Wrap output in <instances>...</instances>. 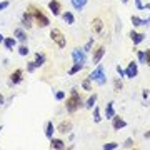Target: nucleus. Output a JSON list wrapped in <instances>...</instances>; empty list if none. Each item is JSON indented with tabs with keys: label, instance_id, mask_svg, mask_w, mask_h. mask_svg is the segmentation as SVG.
Returning a JSON list of instances; mask_svg holds the SVG:
<instances>
[{
	"label": "nucleus",
	"instance_id": "1",
	"mask_svg": "<svg viewBox=\"0 0 150 150\" xmlns=\"http://www.w3.org/2000/svg\"><path fill=\"white\" fill-rule=\"evenodd\" d=\"M65 98H67V100H65V108H67L69 113H75L82 105H83V100H82L80 93H79V90H77L75 87L70 90V95L65 97Z\"/></svg>",
	"mask_w": 150,
	"mask_h": 150
},
{
	"label": "nucleus",
	"instance_id": "2",
	"mask_svg": "<svg viewBox=\"0 0 150 150\" xmlns=\"http://www.w3.org/2000/svg\"><path fill=\"white\" fill-rule=\"evenodd\" d=\"M28 10H30V13H32V17H33V22L37 23L40 28H47L48 25H50V20H48V17L43 13L38 7H35V5H28Z\"/></svg>",
	"mask_w": 150,
	"mask_h": 150
},
{
	"label": "nucleus",
	"instance_id": "3",
	"mask_svg": "<svg viewBox=\"0 0 150 150\" xmlns=\"http://www.w3.org/2000/svg\"><path fill=\"white\" fill-rule=\"evenodd\" d=\"M90 79L92 82H95L97 85H105L107 83V77H105V70H103V65L102 64H97V67L93 69V72H90V75L87 77Z\"/></svg>",
	"mask_w": 150,
	"mask_h": 150
},
{
	"label": "nucleus",
	"instance_id": "4",
	"mask_svg": "<svg viewBox=\"0 0 150 150\" xmlns=\"http://www.w3.org/2000/svg\"><path fill=\"white\" fill-rule=\"evenodd\" d=\"M50 40H52L59 48H65V45H67V38H65L64 32H62L60 28H52V30H50Z\"/></svg>",
	"mask_w": 150,
	"mask_h": 150
},
{
	"label": "nucleus",
	"instance_id": "5",
	"mask_svg": "<svg viewBox=\"0 0 150 150\" xmlns=\"http://www.w3.org/2000/svg\"><path fill=\"white\" fill-rule=\"evenodd\" d=\"M33 17H32V13H30V10H25L23 13H22V18H20V27L22 28H25V30H30V28L33 27Z\"/></svg>",
	"mask_w": 150,
	"mask_h": 150
},
{
	"label": "nucleus",
	"instance_id": "6",
	"mask_svg": "<svg viewBox=\"0 0 150 150\" xmlns=\"http://www.w3.org/2000/svg\"><path fill=\"white\" fill-rule=\"evenodd\" d=\"M105 47L103 45H98V47H95L93 48V52H92V64H100L102 62V59H103V55H105Z\"/></svg>",
	"mask_w": 150,
	"mask_h": 150
},
{
	"label": "nucleus",
	"instance_id": "7",
	"mask_svg": "<svg viewBox=\"0 0 150 150\" xmlns=\"http://www.w3.org/2000/svg\"><path fill=\"white\" fill-rule=\"evenodd\" d=\"M22 80H23V70H22V69H17V70H13V72L10 74L8 85H10V87L18 85V83H22Z\"/></svg>",
	"mask_w": 150,
	"mask_h": 150
},
{
	"label": "nucleus",
	"instance_id": "8",
	"mask_svg": "<svg viewBox=\"0 0 150 150\" xmlns=\"http://www.w3.org/2000/svg\"><path fill=\"white\" fill-rule=\"evenodd\" d=\"M72 60L75 64H87V54L83 52V48H75L72 50Z\"/></svg>",
	"mask_w": 150,
	"mask_h": 150
},
{
	"label": "nucleus",
	"instance_id": "9",
	"mask_svg": "<svg viewBox=\"0 0 150 150\" xmlns=\"http://www.w3.org/2000/svg\"><path fill=\"white\" fill-rule=\"evenodd\" d=\"M139 75V62H129L127 69H125V79H135Z\"/></svg>",
	"mask_w": 150,
	"mask_h": 150
},
{
	"label": "nucleus",
	"instance_id": "10",
	"mask_svg": "<svg viewBox=\"0 0 150 150\" xmlns=\"http://www.w3.org/2000/svg\"><path fill=\"white\" fill-rule=\"evenodd\" d=\"M125 127H127V120L115 113V115L112 117V129L115 130V132H120V130L125 129Z\"/></svg>",
	"mask_w": 150,
	"mask_h": 150
},
{
	"label": "nucleus",
	"instance_id": "11",
	"mask_svg": "<svg viewBox=\"0 0 150 150\" xmlns=\"http://www.w3.org/2000/svg\"><path fill=\"white\" fill-rule=\"evenodd\" d=\"M72 129H74V125H72V122L70 120H62V122L57 125V129H55V132H59V134H62V135H67V134H70L72 132Z\"/></svg>",
	"mask_w": 150,
	"mask_h": 150
},
{
	"label": "nucleus",
	"instance_id": "12",
	"mask_svg": "<svg viewBox=\"0 0 150 150\" xmlns=\"http://www.w3.org/2000/svg\"><path fill=\"white\" fill-rule=\"evenodd\" d=\"M13 37L17 38V42L20 43H27L28 42V37H27V30L22 27H17L15 30H13Z\"/></svg>",
	"mask_w": 150,
	"mask_h": 150
},
{
	"label": "nucleus",
	"instance_id": "13",
	"mask_svg": "<svg viewBox=\"0 0 150 150\" xmlns=\"http://www.w3.org/2000/svg\"><path fill=\"white\" fill-rule=\"evenodd\" d=\"M90 30H92V33H95V35H98V33H102V30H103V20L102 18H93V20L90 22Z\"/></svg>",
	"mask_w": 150,
	"mask_h": 150
},
{
	"label": "nucleus",
	"instance_id": "14",
	"mask_svg": "<svg viewBox=\"0 0 150 150\" xmlns=\"http://www.w3.org/2000/svg\"><path fill=\"white\" fill-rule=\"evenodd\" d=\"M48 10L54 17H59L62 13V4H60L59 0H50L48 2Z\"/></svg>",
	"mask_w": 150,
	"mask_h": 150
},
{
	"label": "nucleus",
	"instance_id": "15",
	"mask_svg": "<svg viewBox=\"0 0 150 150\" xmlns=\"http://www.w3.org/2000/svg\"><path fill=\"white\" fill-rule=\"evenodd\" d=\"M129 37H130V40L134 42V45H140V43L145 40V33L137 32L135 28H132V30H130V33H129Z\"/></svg>",
	"mask_w": 150,
	"mask_h": 150
},
{
	"label": "nucleus",
	"instance_id": "16",
	"mask_svg": "<svg viewBox=\"0 0 150 150\" xmlns=\"http://www.w3.org/2000/svg\"><path fill=\"white\" fill-rule=\"evenodd\" d=\"M48 147H50L52 150H64V149H67V144H65L62 139H55V137H52Z\"/></svg>",
	"mask_w": 150,
	"mask_h": 150
},
{
	"label": "nucleus",
	"instance_id": "17",
	"mask_svg": "<svg viewBox=\"0 0 150 150\" xmlns=\"http://www.w3.org/2000/svg\"><path fill=\"white\" fill-rule=\"evenodd\" d=\"M45 62H47V55L43 54V52H37V54H35V59H33L35 67H37V69H40V67H43V65H45Z\"/></svg>",
	"mask_w": 150,
	"mask_h": 150
},
{
	"label": "nucleus",
	"instance_id": "18",
	"mask_svg": "<svg viewBox=\"0 0 150 150\" xmlns=\"http://www.w3.org/2000/svg\"><path fill=\"white\" fill-rule=\"evenodd\" d=\"M2 43H4V47H5L7 50H10V52H12V50L17 47V43H18V42H17L15 37H5Z\"/></svg>",
	"mask_w": 150,
	"mask_h": 150
},
{
	"label": "nucleus",
	"instance_id": "19",
	"mask_svg": "<svg viewBox=\"0 0 150 150\" xmlns=\"http://www.w3.org/2000/svg\"><path fill=\"white\" fill-rule=\"evenodd\" d=\"M60 15H62V20H64L65 23H67V25H74V23H75V17H74V13H72L70 10L62 12Z\"/></svg>",
	"mask_w": 150,
	"mask_h": 150
},
{
	"label": "nucleus",
	"instance_id": "20",
	"mask_svg": "<svg viewBox=\"0 0 150 150\" xmlns=\"http://www.w3.org/2000/svg\"><path fill=\"white\" fill-rule=\"evenodd\" d=\"M115 115V102H108L105 105V118L112 120V117Z\"/></svg>",
	"mask_w": 150,
	"mask_h": 150
},
{
	"label": "nucleus",
	"instance_id": "21",
	"mask_svg": "<svg viewBox=\"0 0 150 150\" xmlns=\"http://www.w3.org/2000/svg\"><path fill=\"white\" fill-rule=\"evenodd\" d=\"M54 134H55V127H54V122L52 120H48L47 123H45V137H47L48 140L54 137Z\"/></svg>",
	"mask_w": 150,
	"mask_h": 150
},
{
	"label": "nucleus",
	"instance_id": "22",
	"mask_svg": "<svg viewBox=\"0 0 150 150\" xmlns=\"http://www.w3.org/2000/svg\"><path fill=\"white\" fill-rule=\"evenodd\" d=\"M97 98H98V95H97V93H92V95L87 98V102L83 103V107L88 108V110H92V108H93V105H97Z\"/></svg>",
	"mask_w": 150,
	"mask_h": 150
},
{
	"label": "nucleus",
	"instance_id": "23",
	"mask_svg": "<svg viewBox=\"0 0 150 150\" xmlns=\"http://www.w3.org/2000/svg\"><path fill=\"white\" fill-rule=\"evenodd\" d=\"M87 2H88V0H70V4H72V7H74L75 10H79V12H82L83 8H85Z\"/></svg>",
	"mask_w": 150,
	"mask_h": 150
},
{
	"label": "nucleus",
	"instance_id": "24",
	"mask_svg": "<svg viewBox=\"0 0 150 150\" xmlns=\"http://www.w3.org/2000/svg\"><path fill=\"white\" fill-rule=\"evenodd\" d=\"M83 67H85L83 64H75V62H74V65H72V67L69 69V75H70V77L77 75L79 72H82V70H83Z\"/></svg>",
	"mask_w": 150,
	"mask_h": 150
},
{
	"label": "nucleus",
	"instance_id": "25",
	"mask_svg": "<svg viewBox=\"0 0 150 150\" xmlns=\"http://www.w3.org/2000/svg\"><path fill=\"white\" fill-rule=\"evenodd\" d=\"M17 52H18V55H20V57H27V55L30 54V48H28L27 43H20Z\"/></svg>",
	"mask_w": 150,
	"mask_h": 150
},
{
	"label": "nucleus",
	"instance_id": "26",
	"mask_svg": "<svg viewBox=\"0 0 150 150\" xmlns=\"http://www.w3.org/2000/svg\"><path fill=\"white\" fill-rule=\"evenodd\" d=\"M93 113H92V117H93V122L95 123H100L102 122V113H100V108L97 107V105H93Z\"/></svg>",
	"mask_w": 150,
	"mask_h": 150
},
{
	"label": "nucleus",
	"instance_id": "27",
	"mask_svg": "<svg viewBox=\"0 0 150 150\" xmlns=\"http://www.w3.org/2000/svg\"><path fill=\"white\" fill-rule=\"evenodd\" d=\"M80 87H82L85 92H92V90H93V85H92V80H90V79H83V80L80 82Z\"/></svg>",
	"mask_w": 150,
	"mask_h": 150
},
{
	"label": "nucleus",
	"instance_id": "28",
	"mask_svg": "<svg viewBox=\"0 0 150 150\" xmlns=\"http://www.w3.org/2000/svg\"><path fill=\"white\" fill-rule=\"evenodd\" d=\"M122 88H123V82H122L120 77H117V79L113 80V92H115V93H120Z\"/></svg>",
	"mask_w": 150,
	"mask_h": 150
},
{
	"label": "nucleus",
	"instance_id": "29",
	"mask_svg": "<svg viewBox=\"0 0 150 150\" xmlns=\"http://www.w3.org/2000/svg\"><path fill=\"white\" fill-rule=\"evenodd\" d=\"M93 43H95V38L90 37V38H88V42L85 43V47H83V52H85V54L92 52V48H93Z\"/></svg>",
	"mask_w": 150,
	"mask_h": 150
},
{
	"label": "nucleus",
	"instance_id": "30",
	"mask_svg": "<svg viewBox=\"0 0 150 150\" xmlns=\"http://www.w3.org/2000/svg\"><path fill=\"white\" fill-rule=\"evenodd\" d=\"M130 22H132L134 28L135 27H142V18H140L139 15H132V17H130Z\"/></svg>",
	"mask_w": 150,
	"mask_h": 150
},
{
	"label": "nucleus",
	"instance_id": "31",
	"mask_svg": "<svg viewBox=\"0 0 150 150\" xmlns=\"http://www.w3.org/2000/svg\"><path fill=\"white\" fill-rule=\"evenodd\" d=\"M54 97H55V100H57V102H62V100H65L67 93H65L64 90H57V92L54 93Z\"/></svg>",
	"mask_w": 150,
	"mask_h": 150
},
{
	"label": "nucleus",
	"instance_id": "32",
	"mask_svg": "<svg viewBox=\"0 0 150 150\" xmlns=\"http://www.w3.org/2000/svg\"><path fill=\"white\" fill-rule=\"evenodd\" d=\"M102 149L103 150H115V149H118V144L117 142H108V144L102 145Z\"/></svg>",
	"mask_w": 150,
	"mask_h": 150
},
{
	"label": "nucleus",
	"instance_id": "33",
	"mask_svg": "<svg viewBox=\"0 0 150 150\" xmlns=\"http://www.w3.org/2000/svg\"><path fill=\"white\" fill-rule=\"evenodd\" d=\"M137 59L139 64H145V50H137Z\"/></svg>",
	"mask_w": 150,
	"mask_h": 150
},
{
	"label": "nucleus",
	"instance_id": "34",
	"mask_svg": "<svg viewBox=\"0 0 150 150\" xmlns=\"http://www.w3.org/2000/svg\"><path fill=\"white\" fill-rule=\"evenodd\" d=\"M8 7H10V0H2V2H0V12L8 8Z\"/></svg>",
	"mask_w": 150,
	"mask_h": 150
},
{
	"label": "nucleus",
	"instance_id": "35",
	"mask_svg": "<svg viewBox=\"0 0 150 150\" xmlns=\"http://www.w3.org/2000/svg\"><path fill=\"white\" fill-rule=\"evenodd\" d=\"M134 147V139H127L123 142V149H132Z\"/></svg>",
	"mask_w": 150,
	"mask_h": 150
},
{
	"label": "nucleus",
	"instance_id": "36",
	"mask_svg": "<svg viewBox=\"0 0 150 150\" xmlns=\"http://www.w3.org/2000/svg\"><path fill=\"white\" fill-rule=\"evenodd\" d=\"M35 69H37V67H35V64H33V60H32V62H27V72H28V74H32Z\"/></svg>",
	"mask_w": 150,
	"mask_h": 150
},
{
	"label": "nucleus",
	"instance_id": "37",
	"mask_svg": "<svg viewBox=\"0 0 150 150\" xmlns=\"http://www.w3.org/2000/svg\"><path fill=\"white\" fill-rule=\"evenodd\" d=\"M135 2V8H137V10H144V2H142V0H134Z\"/></svg>",
	"mask_w": 150,
	"mask_h": 150
},
{
	"label": "nucleus",
	"instance_id": "38",
	"mask_svg": "<svg viewBox=\"0 0 150 150\" xmlns=\"http://www.w3.org/2000/svg\"><path fill=\"white\" fill-rule=\"evenodd\" d=\"M145 65L150 67V50H149V48L145 50Z\"/></svg>",
	"mask_w": 150,
	"mask_h": 150
},
{
	"label": "nucleus",
	"instance_id": "39",
	"mask_svg": "<svg viewBox=\"0 0 150 150\" xmlns=\"http://www.w3.org/2000/svg\"><path fill=\"white\" fill-rule=\"evenodd\" d=\"M117 74H118L120 79H123V77H125V69H122L120 65H117Z\"/></svg>",
	"mask_w": 150,
	"mask_h": 150
},
{
	"label": "nucleus",
	"instance_id": "40",
	"mask_svg": "<svg viewBox=\"0 0 150 150\" xmlns=\"http://www.w3.org/2000/svg\"><path fill=\"white\" fill-rule=\"evenodd\" d=\"M149 95H150L149 88H144V90H142V98H144V100H149Z\"/></svg>",
	"mask_w": 150,
	"mask_h": 150
},
{
	"label": "nucleus",
	"instance_id": "41",
	"mask_svg": "<svg viewBox=\"0 0 150 150\" xmlns=\"http://www.w3.org/2000/svg\"><path fill=\"white\" fill-rule=\"evenodd\" d=\"M150 25V15L147 18H142V27H149Z\"/></svg>",
	"mask_w": 150,
	"mask_h": 150
},
{
	"label": "nucleus",
	"instance_id": "42",
	"mask_svg": "<svg viewBox=\"0 0 150 150\" xmlns=\"http://www.w3.org/2000/svg\"><path fill=\"white\" fill-rule=\"evenodd\" d=\"M4 103H5V97H4V95H2V93H0V107H2Z\"/></svg>",
	"mask_w": 150,
	"mask_h": 150
},
{
	"label": "nucleus",
	"instance_id": "43",
	"mask_svg": "<svg viewBox=\"0 0 150 150\" xmlns=\"http://www.w3.org/2000/svg\"><path fill=\"white\" fill-rule=\"evenodd\" d=\"M144 10H150V2H147V4H144Z\"/></svg>",
	"mask_w": 150,
	"mask_h": 150
},
{
	"label": "nucleus",
	"instance_id": "44",
	"mask_svg": "<svg viewBox=\"0 0 150 150\" xmlns=\"http://www.w3.org/2000/svg\"><path fill=\"white\" fill-rule=\"evenodd\" d=\"M144 137H145L147 140H150V130H147V132H145V134H144Z\"/></svg>",
	"mask_w": 150,
	"mask_h": 150
},
{
	"label": "nucleus",
	"instance_id": "45",
	"mask_svg": "<svg viewBox=\"0 0 150 150\" xmlns=\"http://www.w3.org/2000/svg\"><path fill=\"white\" fill-rule=\"evenodd\" d=\"M4 38H5V37H4V35H2V33H0V43L4 42Z\"/></svg>",
	"mask_w": 150,
	"mask_h": 150
},
{
	"label": "nucleus",
	"instance_id": "46",
	"mask_svg": "<svg viewBox=\"0 0 150 150\" xmlns=\"http://www.w3.org/2000/svg\"><path fill=\"white\" fill-rule=\"evenodd\" d=\"M122 4H129V0H122Z\"/></svg>",
	"mask_w": 150,
	"mask_h": 150
},
{
	"label": "nucleus",
	"instance_id": "47",
	"mask_svg": "<svg viewBox=\"0 0 150 150\" xmlns=\"http://www.w3.org/2000/svg\"><path fill=\"white\" fill-rule=\"evenodd\" d=\"M2 130H4V127H2V125H0V132H2Z\"/></svg>",
	"mask_w": 150,
	"mask_h": 150
}]
</instances>
